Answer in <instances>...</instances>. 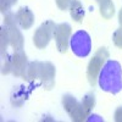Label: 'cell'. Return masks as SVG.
I'll return each mask as SVG.
<instances>
[{
    "mask_svg": "<svg viewBox=\"0 0 122 122\" xmlns=\"http://www.w3.org/2000/svg\"><path fill=\"white\" fill-rule=\"evenodd\" d=\"M109 57V51L105 48H100L98 51L95 53L94 57L89 61L88 70H87V75H88V81L90 86H94L95 82L98 81L100 70L105 64V60Z\"/></svg>",
    "mask_w": 122,
    "mask_h": 122,
    "instance_id": "cell-3",
    "label": "cell"
},
{
    "mask_svg": "<svg viewBox=\"0 0 122 122\" xmlns=\"http://www.w3.org/2000/svg\"><path fill=\"white\" fill-rule=\"evenodd\" d=\"M97 1H98L99 4H103V3H105V1H107V0H97Z\"/></svg>",
    "mask_w": 122,
    "mask_h": 122,
    "instance_id": "cell-22",
    "label": "cell"
},
{
    "mask_svg": "<svg viewBox=\"0 0 122 122\" xmlns=\"http://www.w3.org/2000/svg\"><path fill=\"white\" fill-rule=\"evenodd\" d=\"M72 0H56V5L61 9V10H66L70 7Z\"/></svg>",
    "mask_w": 122,
    "mask_h": 122,
    "instance_id": "cell-17",
    "label": "cell"
},
{
    "mask_svg": "<svg viewBox=\"0 0 122 122\" xmlns=\"http://www.w3.org/2000/svg\"><path fill=\"white\" fill-rule=\"evenodd\" d=\"M42 67H43V62H39V61H34V62H30L27 67L26 71V77L27 79L32 81V79H40V75H42Z\"/></svg>",
    "mask_w": 122,
    "mask_h": 122,
    "instance_id": "cell-12",
    "label": "cell"
},
{
    "mask_svg": "<svg viewBox=\"0 0 122 122\" xmlns=\"http://www.w3.org/2000/svg\"><path fill=\"white\" fill-rule=\"evenodd\" d=\"M70 14H71V17H72L75 21L77 22H81L82 18L84 17V7L82 5V3L79 0H72V3L70 5Z\"/></svg>",
    "mask_w": 122,
    "mask_h": 122,
    "instance_id": "cell-11",
    "label": "cell"
},
{
    "mask_svg": "<svg viewBox=\"0 0 122 122\" xmlns=\"http://www.w3.org/2000/svg\"><path fill=\"white\" fill-rule=\"evenodd\" d=\"M62 105L73 121H83L86 120V117H88L82 106V103H79L72 95H65L62 99Z\"/></svg>",
    "mask_w": 122,
    "mask_h": 122,
    "instance_id": "cell-5",
    "label": "cell"
},
{
    "mask_svg": "<svg viewBox=\"0 0 122 122\" xmlns=\"http://www.w3.org/2000/svg\"><path fill=\"white\" fill-rule=\"evenodd\" d=\"M71 26L68 23H60L56 25L55 32H54V39L56 42V46L60 53H66L67 48L70 46V39H71Z\"/></svg>",
    "mask_w": 122,
    "mask_h": 122,
    "instance_id": "cell-6",
    "label": "cell"
},
{
    "mask_svg": "<svg viewBox=\"0 0 122 122\" xmlns=\"http://www.w3.org/2000/svg\"><path fill=\"white\" fill-rule=\"evenodd\" d=\"M55 28H56V25L53 21H46L40 26L34 32V36H33V42L36 46H38L39 49L45 48L49 44L50 39L54 37Z\"/></svg>",
    "mask_w": 122,
    "mask_h": 122,
    "instance_id": "cell-4",
    "label": "cell"
},
{
    "mask_svg": "<svg viewBox=\"0 0 122 122\" xmlns=\"http://www.w3.org/2000/svg\"><path fill=\"white\" fill-rule=\"evenodd\" d=\"M98 84L101 90L117 94L122 89V67L116 60H107L103 65L98 77Z\"/></svg>",
    "mask_w": 122,
    "mask_h": 122,
    "instance_id": "cell-1",
    "label": "cell"
},
{
    "mask_svg": "<svg viewBox=\"0 0 122 122\" xmlns=\"http://www.w3.org/2000/svg\"><path fill=\"white\" fill-rule=\"evenodd\" d=\"M112 39H114V43L116 44V46L122 48V27L118 28L117 30H115V33L112 36Z\"/></svg>",
    "mask_w": 122,
    "mask_h": 122,
    "instance_id": "cell-16",
    "label": "cell"
},
{
    "mask_svg": "<svg viewBox=\"0 0 122 122\" xmlns=\"http://www.w3.org/2000/svg\"><path fill=\"white\" fill-rule=\"evenodd\" d=\"M10 3H11V4L14 5V4H16V3H17V0H10Z\"/></svg>",
    "mask_w": 122,
    "mask_h": 122,
    "instance_id": "cell-23",
    "label": "cell"
},
{
    "mask_svg": "<svg viewBox=\"0 0 122 122\" xmlns=\"http://www.w3.org/2000/svg\"><path fill=\"white\" fill-rule=\"evenodd\" d=\"M98 117H99L98 115H90V116L87 118V121H93V120H94V121H95V120H98V121H103V118H98Z\"/></svg>",
    "mask_w": 122,
    "mask_h": 122,
    "instance_id": "cell-20",
    "label": "cell"
},
{
    "mask_svg": "<svg viewBox=\"0 0 122 122\" xmlns=\"http://www.w3.org/2000/svg\"><path fill=\"white\" fill-rule=\"evenodd\" d=\"M70 49L78 57H87L92 51V38L86 30H77L71 36Z\"/></svg>",
    "mask_w": 122,
    "mask_h": 122,
    "instance_id": "cell-2",
    "label": "cell"
},
{
    "mask_svg": "<svg viewBox=\"0 0 122 122\" xmlns=\"http://www.w3.org/2000/svg\"><path fill=\"white\" fill-rule=\"evenodd\" d=\"M7 32H9V39H10V44L12 45L15 50H22L23 48V37L21 32L17 29V27H7Z\"/></svg>",
    "mask_w": 122,
    "mask_h": 122,
    "instance_id": "cell-10",
    "label": "cell"
},
{
    "mask_svg": "<svg viewBox=\"0 0 122 122\" xmlns=\"http://www.w3.org/2000/svg\"><path fill=\"white\" fill-rule=\"evenodd\" d=\"M115 120L121 122L122 121V106H120L116 111H115Z\"/></svg>",
    "mask_w": 122,
    "mask_h": 122,
    "instance_id": "cell-19",
    "label": "cell"
},
{
    "mask_svg": "<svg viewBox=\"0 0 122 122\" xmlns=\"http://www.w3.org/2000/svg\"><path fill=\"white\" fill-rule=\"evenodd\" d=\"M12 6V4L10 3V0H1V4H0V7H1V12L3 14H6L9 12L10 7Z\"/></svg>",
    "mask_w": 122,
    "mask_h": 122,
    "instance_id": "cell-18",
    "label": "cell"
},
{
    "mask_svg": "<svg viewBox=\"0 0 122 122\" xmlns=\"http://www.w3.org/2000/svg\"><path fill=\"white\" fill-rule=\"evenodd\" d=\"M100 14L103 17L105 18H111L115 14V5L111 0H107V1L100 4Z\"/></svg>",
    "mask_w": 122,
    "mask_h": 122,
    "instance_id": "cell-13",
    "label": "cell"
},
{
    "mask_svg": "<svg viewBox=\"0 0 122 122\" xmlns=\"http://www.w3.org/2000/svg\"><path fill=\"white\" fill-rule=\"evenodd\" d=\"M94 105H95V98H94V95L93 94H87L83 98V100H82V106H83V109L86 111L87 116L90 115V112H92V110H93Z\"/></svg>",
    "mask_w": 122,
    "mask_h": 122,
    "instance_id": "cell-14",
    "label": "cell"
},
{
    "mask_svg": "<svg viewBox=\"0 0 122 122\" xmlns=\"http://www.w3.org/2000/svg\"><path fill=\"white\" fill-rule=\"evenodd\" d=\"M12 61V73L16 76H25L28 67L27 56L22 50H16L11 56Z\"/></svg>",
    "mask_w": 122,
    "mask_h": 122,
    "instance_id": "cell-7",
    "label": "cell"
},
{
    "mask_svg": "<svg viewBox=\"0 0 122 122\" xmlns=\"http://www.w3.org/2000/svg\"><path fill=\"white\" fill-rule=\"evenodd\" d=\"M118 21H120V25L122 27V9L120 10V14H118Z\"/></svg>",
    "mask_w": 122,
    "mask_h": 122,
    "instance_id": "cell-21",
    "label": "cell"
},
{
    "mask_svg": "<svg viewBox=\"0 0 122 122\" xmlns=\"http://www.w3.org/2000/svg\"><path fill=\"white\" fill-rule=\"evenodd\" d=\"M16 17H17L18 25L25 29L30 28L34 23V15L28 7H21L16 12Z\"/></svg>",
    "mask_w": 122,
    "mask_h": 122,
    "instance_id": "cell-8",
    "label": "cell"
},
{
    "mask_svg": "<svg viewBox=\"0 0 122 122\" xmlns=\"http://www.w3.org/2000/svg\"><path fill=\"white\" fill-rule=\"evenodd\" d=\"M4 22H5V26L6 27H17V17H16V14H12V12H6L5 14V17H4Z\"/></svg>",
    "mask_w": 122,
    "mask_h": 122,
    "instance_id": "cell-15",
    "label": "cell"
},
{
    "mask_svg": "<svg viewBox=\"0 0 122 122\" xmlns=\"http://www.w3.org/2000/svg\"><path fill=\"white\" fill-rule=\"evenodd\" d=\"M54 78H55V67L50 62H43L42 67V75H40V81L43 84L48 88L53 87L54 84Z\"/></svg>",
    "mask_w": 122,
    "mask_h": 122,
    "instance_id": "cell-9",
    "label": "cell"
}]
</instances>
